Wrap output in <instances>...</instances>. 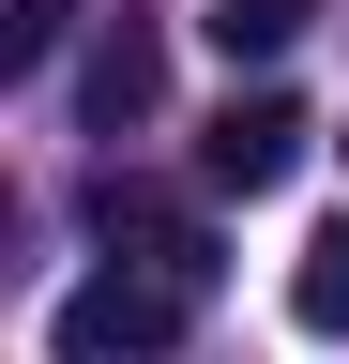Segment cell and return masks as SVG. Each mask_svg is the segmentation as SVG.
Listing matches in <instances>:
<instances>
[{
	"label": "cell",
	"instance_id": "1",
	"mask_svg": "<svg viewBox=\"0 0 349 364\" xmlns=\"http://www.w3.org/2000/svg\"><path fill=\"white\" fill-rule=\"evenodd\" d=\"M183 289H167V273H137V258H107V273H76L61 289V318H46V349L61 364H167L183 349Z\"/></svg>",
	"mask_w": 349,
	"mask_h": 364
},
{
	"label": "cell",
	"instance_id": "2",
	"mask_svg": "<svg viewBox=\"0 0 349 364\" xmlns=\"http://www.w3.org/2000/svg\"><path fill=\"white\" fill-rule=\"evenodd\" d=\"M304 136H319V122H304L289 91H228L213 136H198V182H213V198H274V182L304 167Z\"/></svg>",
	"mask_w": 349,
	"mask_h": 364
},
{
	"label": "cell",
	"instance_id": "3",
	"mask_svg": "<svg viewBox=\"0 0 349 364\" xmlns=\"http://www.w3.org/2000/svg\"><path fill=\"white\" fill-rule=\"evenodd\" d=\"M152 91H167V31H152V16H107L92 61H76V122H92V136H137Z\"/></svg>",
	"mask_w": 349,
	"mask_h": 364
},
{
	"label": "cell",
	"instance_id": "4",
	"mask_svg": "<svg viewBox=\"0 0 349 364\" xmlns=\"http://www.w3.org/2000/svg\"><path fill=\"white\" fill-rule=\"evenodd\" d=\"M92 228H107V243L137 258V273H167L183 304L213 289V228H198V213H167V198H137V182H107V198H92Z\"/></svg>",
	"mask_w": 349,
	"mask_h": 364
},
{
	"label": "cell",
	"instance_id": "5",
	"mask_svg": "<svg viewBox=\"0 0 349 364\" xmlns=\"http://www.w3.org/2000/svg\"><path fill=\"white\" fill-rule=\"evenodd\" d=\"M289 318H304V334H349V213L304 228V258H289Z\"/></svg>",
	"mask_w": 349,
	"mask_h": 364
},
{
	"label": "cell",
	"instance_id": "6",
	"mask_svg": "<svg viewBox=\"0 0 349 364\" xmlns=\"http://www.w3.org/2000/svg\"><path fill=\"white\" fill-rule=\"evenodd\" d=\"M61 31H76V0H0V76H46Z\"/></svg>",
	"mask_w": 349,
	"mask_h": 364
},
{
	"label": "cell",
	"instance_id": "7",
	"mask_svg": "<svg viewBox=\"0 0 349 364\" xmlns=\"http://www.w3.org/2000/svg\"><path fill=\"white\" fill-rule=\"evenodd\" d=\"M213 46H228V61H274V46L304 31V0H213V16H198Z\"/></svg>",
	"mask_w": 349,
	"mask_h": 364
}]
</instances>
